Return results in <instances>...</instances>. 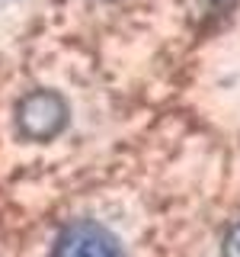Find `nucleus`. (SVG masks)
Wrapping results in <instances>:
<instances>
[{"instance_id":"obj_1","label":"nucleus","mask_w":240,"mask_h":257,"mask_svg":"<svg viewBox=\"0 0 240 257\" xmlns=\"http://www.w3.org/2000/svg\"><path fill=\"white\" fill-rule=\"evenodd\" d=\"M68 103H64L61 93L54 90H32L20 100V106H16V125L22 128V135H29V139H52V135H58L64 125H68Z\"/></svg>"},{"instance_id":"obj_2","label":"nucleus","mask_w":240,"mask_h":257,"mask_svg":"<svg viewBox=\"0 0 240 257\" xmlns=\"http://www.w3.org/2000/svg\"><path fill=\"white\" fill-rule=\"evenodd\" d=\"M54 257H122V247L102 225L77 222L58 238Z\"/></svg>"},{"instance_id":"obj_3","label":"nucleus","mask_w":240,"mask_h":257,"mask_svg":"<svg viewBox=\"0 0 240 257\" xmlns=\"http://www.w3.org/2000/svg\"><path fill=\"white\" fill-rule=\"evenodd\" d=\"M224 257H240V225L228 231V238H224V247H221Z\"/></svg>"}]
</instances>
